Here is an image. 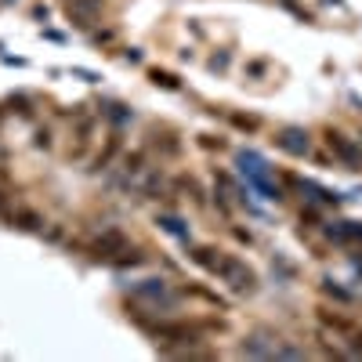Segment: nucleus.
Here are the masks:
<instances>
[{"label": "nucleus", "instance_id": "nucleus-1", "mask_svg": "<svg viewBox=\"0 0 362 362\" xmlns=\"http://www.w3.org/2000/svg\"><path fill=\"white\" fill-rule=\"evenodd\" d=\"M210 272H214V276H221L232 290H239V293H250L254 290V272L243 264V261H235V257H225V254H218V261H214V268H210Z\"/></svg>", "mask_w": 362, "mask_h": 362}, {"label": "nucleus", "instance_id": "nucleus-2", "mask_svg": "<svg viewBox=\"0 0 362 362\" xmlns=\"http://www.w3.org/2000/svg\"><path fill=\"white\" fill-rule=\"evenodd\" d=\"M95 250L98 257H105V261H116V254H131V243H127V235L124 232H116V228H109L102 239H95Z\"/></svg>", "mask_w": 362, "mask_h": 362}, {"label": "nucleus", "instance_id": "nucleus-3", "mask_svg": "<svg viewBox=\"0 0 362 362\" xmlns=\"http://www.w3.org/2000/svg\"><path fill=\"white\" fill-rule=\"evenodd\" d=\"M279 145L286 148V153H293V156H305V153H308V134H305V131L286 127V131L279 134Z\"/></svg>", "mask_w": 362, "mask_h": 362}, {"label": "nucleus", "instance_id": "nucleus-4", "mask_svg": "<svg viewBox=\"0 0 362 362\" xmlns=\"http://www.w3.org/2000/svg\"><path fill=\"white\" fill-rule=\"evenodd\" d=\"M145 192L153 196V199H160V196L167 192V181H160V177H148V181H145Z\"/></svg>", "mask_w": 362, "mask_h": 362}, {"label": "nucleus", "instance_id": "nucleus-5", "mask_svg": "<svg viewBox=\"0 0 362 362\" xmlns=\"http://www.w3.org/2000/svg\"><path fill=\"white\" fill-rule=\"evenodd\" d=\"M148 76H153V83H160V87H170V90L177 87V80H174L170 73H163V69H153V73H148Z\"/></svg>", "mask_w": 362, "mask_h": 362}, {"label": "nucleus", "instance_id": "nucleus-6", "mask_svg": "<svg viewBox=\"0 0 362 362\" xmlns=\"http://www.w3.org/2000/svg\"><path fill=\"white\" fill-rule=\"evenodd\" d=\"M18 221H22V228H37V225H40L37 214H18Z\"/></svg>", "mask_w": 362, "mask_h": 362}]
</instances>
